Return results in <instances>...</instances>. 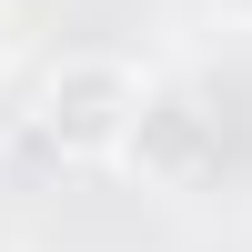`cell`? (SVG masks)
Returning <instances> with one entry per match:
<instances>
[{"label": "cell", "mask_w": 252, "mask_h": 252, "mask_svg": "<svg viewBox=\"0 0 252 252\" xmlns=\"http://www.w3.org/2000/svg\"><path fill=\"white\" fill-rule=\"evenodd\" d=\"M141 111H152V91H141V71L121 51H71L51 71V91H40V141L71 161H121Z\"/></svg>", "instance_id": "cell-1"}, {"label": "cell", "mask_w": 252, "mask_h": 252, "mask_svg": "<svg viewBox=\"0 0 252 252\" xmlns=\"http://www.w3.org/2000/svg\"><path fill=\"white\" fill-rule=\"evenodd\" d=\"M192 141H202V111H192V101H152L121 161H131V172H161V182H182V172H192Z\"/></svg>", "instance_id": "cell-2"}, {"label": "cell", "mask_w": 252, "mask_h": 252, "mask_svg": "<svg viewBox=\"0 0 252 252\" xmlns=\"http://www.w3.org/2000/svg\"><path fill=\"white\" fill-rule=\"evenodd\" d=\"M242 10H252V0H242Z\"/></svg>", "instance_id": "cell-3"}]
</instances>
